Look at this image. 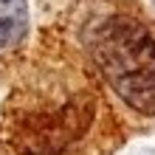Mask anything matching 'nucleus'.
<instances>
[{"instance_id":"nucleus-2","label":"nucleus","mask_w":155,"mask_h":155,"mask_svg":"<svg viewBox=\"0 0 155 155\" xmlns=\"http://www.w3.org/2000/svg\"><path fill=\"white\" fill-rule=\"evenodd\" d=\"M28 8L25 0H0V48L14 45L25 34Z\"/></svg>"},{"instance_id":"nucleus-1","label":"nucleus","mask_w":155,"mask_h":155,"mask_svg":"<svg viewBox=\"0 0 155 155\" xmlns=\"http://www.w3.org/2000/svg\"><path fill=\"white\" fill-rule=\"evenodd\" d=\"M87 48L110 87L138 113H155V40L127 14H110L87 31Z\"/></svg>"}]
</instances>
